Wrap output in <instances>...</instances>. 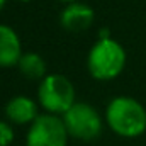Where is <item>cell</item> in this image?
Masks as SVG:
<instances>
[{
  "label": "cell",
  "instance_id": "obj_1",
  "mask_svg": "<svg viewBox=\"0 0 146 146\" xmlns=\"http://www.w3.org/2000/svg\"><path fill=\"white\" fill-rule=\"evenodd\" d=\"M109 127L121 138H138L146 131V109L133 97H115L106 109Z\"/></svg>",
  "mask_w": 146,
  "mask_h": 146
},
{
  "label": "cell",
  "instance_id": "obj_2",
  "mask_svg": "<svg viewBox=\"0 0 146 146\" xmlns=\"http://www.w3.org/2000/svg\"><path fill=\"white\" fill-rule=\"evenodd\" d=\"M126 66V51L114 37H99L87 56L88 73L100 82L119 76Z\"/></svg>",
  "mask_w": 146,
  "mask_h": 146
},
{
  "label": "cell",
  "instance_id": "obj_3",
  "mask_svg": "<svg viewBox=\"0 0 146 146\" xmlns=\"http://www.w3.org/2000/svg\"><path fill=\"white\" fill-rule=\"evenodd\" d=\"M37 100L46 112L63 115L75 104V87L65 75L60 73L46 75L39 82Z\"/></svg>",
  "mask_w": 146,
  "mask_h": 146
},
{
  "label": "cell",
  "instance_id": "obj_4",
  "mask_svg": "<svg viewBox=\"0 0 146 146\" xmlns=\"http://www.w3.org/2000/svg\"><path fill=\"white\" fill-rule=\"evenodd\" d=\"M65 127L70 138L80 141H94L102 133V117L99 110L85 102H75L63 114Z\"/></svg>",
  "mask_w": 146,
  "mask_h": 146
},
{
  "label": "cell",
  "instance_id": "obj_5",
  "mask_svg": "<svg viewBox=\"0 0 146 146\" xmlns=\"http://www.w3.org/2000/svg\"><path fill=\"white\" fill-rule=\"evenodd\" d=\"M68 138L70 134L63 119L56 114L46 112L37 115L36 121L29 126L26 146H66Z\"/></svg>",
  "mask_w": 146,
  "mask_h": 146
},
{
  "label": "cell",
  "instance_id": "obj_6",
  "mask_svg": "<svg viewBox=\"0 0 146 146\" xmlns=\"http://www.w3.org/2000/svg\"><path fill=\"white\" fill-rule=\"evenodd\" d=\"M95 21V12L90 5L83 3V2H72L66 3L60 14V24L65 31L78 34L83 33L87 29H90V26Z\"/></svg>",
  "mask_w": 146,
  "mask_h": 146
},
{
  "label": "cell",
  "instance_id": "obj_7",
  "mask_svg": "<svg viewBox=\"0 0 146 146\" xmlns=\"http://www.w3.org/2000/svg\"><path fill=\"white\" fill-rule=\"evenodd\" d=\"M22 54V42L17 31L7 24H0V68L17 66Z\"/></svg>",
  "mask_w": 146,
  "mask_h": 146
},
{
  "label": "cell",
  "instance_id": "obj_8",
  "mask_svg": "<svg viewBox=\"0 0 146 146\" xmlns=\"http://www.w3.org/2000/svg\"><path fill=\"white\" fill-rule=\"evenodd\" d=\"M5 115L12 124H19V126L33 124L39 115L37 104L31 97H26V95L12 97L5 106Z\"/></svg>",
  "mask_w": 146,
  "mask_h": 146
},
{
  "label": "cell",
  "instance_id": "obj_9",
  "mask_svg": "<svg viewBox=\"0 0 146 146\" xmlns=\"http://www.w3.org/2000/svg\"><path fill=\"white\" fill-rule=\"evenodd\" d=\"M19 72L22 73L27 80H42L46 76V61L39 53H24L17 63Z\"/></svg>",
  "mask_w": 146,
  "mask_h": 146
},
{
  "label": "cell",
  "instance_id": "obj_10",
  "mask_svg": "<svg viewBox=\"0 0 146 146\" xmlns=\"http://www.w3.org/2000/svg\"><path fill=\"white\" fill-rule=\"evenodd\" d=\"M14 141V129L9 122L0 121V146H10Z\"/></svg>",
  "mask_w": 146,
  "mask_h": 146
},
{
  "label": "cell",
  "instance_id": "obj_11",
  "mask_svg": "<svg viewBox=\"0 0 146 146\" xmlns=\"http://www.w3.org/2000/svg\"><path fill=\"white\" fill-rule=\"evenodd\" d=\"M5 3H7V0H0V12L3 10V7H5Z\"/></svg>",
  "mask_w": 146,
  "mask_h": 146
},
{
  "label": "cell",
  "instance_id": "obj_12",
  "mask_svg": "<svg viewBox=\"0 0 146 146\" xmlns=\"http://www.w3.org/2000/svg\"><path fill=\"white\" fill-rule=\"evenodd\" d=\"M58 2H61V3L66 5V3H72V2H78V0H58Z\"/></svg>",
  "mask_w": 146,
  "mask_h": 146
},
{
  "label": "cell",
  "instance_id": "obj_13",
  "mask_svg": "<svg viewBox=\"0 0 146 146\" xmlns=\"http://www.w3.org/2000/svg\"><path fill=\"white\" fill-rule=\"evenodd\" d=\"M17 2H24L26 3V2H31V0H17Z\"/></svg>",
  "mask_w": 146,
  "mask_h": 146
}]
</instances>
